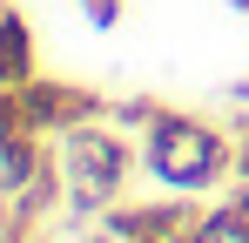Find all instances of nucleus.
Here are the masks:
<instances>
[{
    "instance_id": "nucleus-1",
    "label": "nucleus",
    "mask_w": 249,
    "mask_h": 243,
    "mask_svg": "<svg viewBox=\"0 0 249 243\" xmlns=\"http://www.w3.org/2000/svg\"><path fill=\"white\" fill-rule=\"evenodd\" d=\"M142 176L168 196H222L236 182V128L168 108L142 128Z\"/></svg>"
},
{
    "instance_id": "nucleus-2",
    "label": "nucleus",
    "mask_w": 249,
    "mask_h": 243,
    "mask_svg": "<svg viewBox=\"0 0 249 243\" xmlns=\"http://www.w3.org/2000/svg\"><path fill=\"white\" fill-rule=\"evenodd\" d=\"M54 149H61V169H68V230L74 223H101V209H115L122 196H135L142 135H128L122 122H108V115L81 122Z\"/></svg>"
},
{
    "instance_id": "nucleus-3",
    "label": "nucleus",
    "mask_w": 249,
    "mask_h": 243,
    "mask_svg": "<svg viewBox=\"0 0 249 243\" xmlns=\"http://www.w3.org/2000/svg\"><path fill=\"white\" fill-rule=\"evenodd\" d=\"M20 101H27V122L41 128L47 142H61V135H74L81 122H101L115 101L101 95V88H88V81H68V75H34L20 88Z\"/></svg>"
},
{
    "instance_id": "nucleus-4",
    "label": "nucleus",
    "mask_w": 249,
    "mask_h": 243,
    "mask_svg": "<svg viewBox=\"0 0 249 243\" xmlns=\"http://www.w3.org/2000/svg\"><path fill=\"white\" fill-rule=\"evenodd\" d=\"M41 75V54H34V20L20 7L0 14V88H27Z\"/></svg>"
},
{
    "instance_id": "nucleus-5",
    "label": "nucleus",
    "mask_w": 249,
    "mask_h": 243,
    "mask_svg": "<svg viewBox=\"0 0 249 243\" xmlns=\"http://www.w3.org/2000/svg\"><path fill=\"white\" fill-rule=\"evenodd\" d=\"M47 149H54V142H47L41 128H20V135H0V196H7V202H14L20 189H27V182H34V169L47 162Z\"/></svg>"
},
{
    "instance_id": "nucleus-6",
    "label": "nucleus",
    "mask_w": 249,
    "mask_h": 243,
    "mask_svg": "<svg viewBox=\"0 0 249 243\" xmlns=\"http://www.w3.org/2000/svg\"><path fill=\"white\" fill-rule=\"evenodd\" d=\"M189 243H249V223L229 209V196H215V202H202L196 237H189Z\"/></svg>"
},
{
    "instance_id": "nucleus-7",
    "label": "nucleus",
    "mask_w": 249,
    "mask_h": 243,
    "mask_svg": "<svg viewBox=\"0 0 249 243\" xmlns=\"http://www.w3.org/2000/svg\"><path fill=\"white\" fill-rule=\"evenodd\" d=\"M155 115H162V101H148V95H128V101H115V108H108V122H122L128 135H142Z\"/></svg>"
},
{
    "instance_id": "nucleus-8",
    "label": "nucleus",
    "mask_w": 249,
    "mask_h": 243,
    "mask_svg": "<svg viewBox=\"0 0 249 243\" xmlns=\"http://www.w3.org/2000/svg\"><path fill=\"white\" fill-rule=\"evenodd\" d=\"M81 7H88V20H94L101 34H108V27L122 20V0H81Z\"/></svg>"
},
{
    "instance_id": "nucleus-9",
    "label": "nucleus",
    "mask_w": 249,
    "mask_h": 243,
    "mask_svg": "<svg viewBox=\"0 0 249 243\" xmlns=\"http://www.w3.org/2000/svg\"><path fill=\"white\" fill-rule=\"evenodd\" d=\"M68 243H122V237H115L108 223H74V230H68Z\"/></svg>"
},
{
    "instance_id": "nucleus-10",
    "label": "nucleus",
    "mask_w": 249,
    "mask_h": 243,
    "mask_svg": "<svg viewBox=\"0 0 249 243\" xmlns=\"http://www.w3.org/2000/svg\"><path fill=\"white\" fill-rule=\"evenodd\" d=\"M229 7H243V14H249V0H229Z\"/></svg>"
},
{
    "instance_id": "nucleus-11",
    "label": "nucleus",
    "mask_w": 249,
    "mask_h": 243,
    "mask_svg": "<svg viewBox=\"0 0 249 243\" xmlns=\"http://www.w3.org/2000/svg\"><path fill=\"white\" fill-rule=\"evenodd\" d=\"M7 7H14V0H0V14H7Z\"/></svg>"
}]
</instances>
